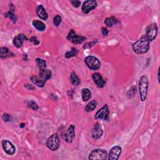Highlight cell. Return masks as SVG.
Instances as JSON below:
<instances>
[{
    "mask_svg": "<svg viewBox=\"0 0 160 160\" xmlns=\"http://www.w3.org/2000/svg\"><path fill=\"white\" fill-rule=\"evenodd\" d=\"M85 62L89 69L92 71L98 70L101 67V63L99 59L93 56L86 57L85 59Z\"/></svg>",
    "mask_w": 160,
    "mask_h": 160,
    "instance_id": "277c9868",
    "label": "cell"
},
{
    "mask_svg": "<svg viewBox=\"0 0 160 160\" xmlns=\"http://www.w3.org/2000/svg\"><path fill=\"white\" fill-rule=\"evenodd\" d=\"M60 140L58 133H54L50 136L47 141V147L53 152L57 151L60 147Z\"/></svg>",
    "mask_w": 160,
    "mask_h": 160,
    "instance_id": "3957f363",
    "label": "cell"
},
{
    "mask_svg": "<svg viewBox=\"0 0 160 160\" xmlns=\"http://www.w3.org/2000/svg\"><path fill=\"white\" fill-rule=\"evenodd\" d=\"M71 3L75 8H79L81 5V1H78V0H72L71 1Z\"/></svg>",
    "mask_w": 160,
    "mask_h": 160,
    "instance_id": "836d02e7",
    "label": "cell"
},
{
    "mask_svg": "<svg viewBox=\"0 0 160 160\" xmlns=\"http://www.w3.org/2000/svg\"><path fill=\"white\" fill-rule=\"evenodd\" d=\"M67 39L70 41L73 44H78L84 42L86 39V38L83 36L77 35L74 30H71L67 36Z\"/></svg>",
    "mask_w": 160,
    "mask_h": 160,
    "instance_id": "9c48e42d",
    "label": "cell"
},
{
    "mask_svg": "<svg viewBox=\"0 0 160 160\" xmlns=\"http://www.w3.org/2000/svg\"><path fill=\"white\" fill-rule=\"evenodd\" d=\"M51 76H52V72L49 70L46 69L43 71H40L38 77L39 78V79L43 82V83L45 84L46 82L51 78Z\"/></svg>",
    "mask_w": 160,
    "mask_h": 160,
    "instance_id": "2e32d148",
    "label": "cell"
},
{
    "mask_svg": "<svg viewBox=\"0 0 160 160\" xmlns=\"http://www.w3.org/2000/svg\"><path fill=\"white\" fill-rule=\"evenodd\" d=\"M158 82H159V68L158 69Z\"/></svg>",
    "mask_w": 160,
    "mask_h": 160,
    "instance_id": "ab89813d",
    "label": "cell"
},
{
    "mask_svg": "<svg viewBox=\"0 0 160 160\" xmlns=\"http://www.w3.org/2000/svg\"><path fill=\"white\" fill-rule=\"evenodd\" d=\"M29 41L31 43H33L35 45H38L39 44V41L37 37H35V36H33V37H31Z\"/></svg>",
    "mask_w": 160,
    "mask_h": 160,
    "instance_id": "d6a6232c",
    "label": "cell"
},
{
    "mask_svg": "<svg viewBox=\"0 0 160 160\" xmlns=\"http://www.w3.org/2000/svg\"><path fill=\"white\" fill-rule=\"evenodd\" d=\"M25 87L26 89H28L29 90H33L35 89V86L33 85H30V84H26V85H25Z\"/></svg>",
    "mask_w": 160,
    "mask_h": 160,
    "instance_id": "e575fe53",
    "label": "cell"
},
{
    "mask_svg": "<svg viewBox=\"0 0 160 160\" xmlns=\"http://www.w3.org/2000/svg\"><path fill=\"white\" fill-rule=\"evenodd\" d=\"M36 62L40 71H43L47 69V62L44 59L40 58H36Z\"/></svg>",
    "mask_w": 160,
    "mask_h": 160,
    "instance_id": "d4e9b609",
    "label": "cell"
},
{
    "mask_svg": "<svg viewBox=\"0 0 160 160\" xmlns=\"http://www.w3.org/2000/svg\"><path fill=\"white\" fill-rule=\"evenodd\" d=\"M96 44V42L95 41H94V42H88V43H86L84 45L83 48L84 49H88V48H90L91 47H93L94 45H95Z\"/></svg>",
    "mask_w": 160,
    "mask_h": 160,
    "instance_id": "1f68e13d",
    "label": "cell"
},
{
    "mask_svg": "<svg viewBox=\"0 0 160 160\" xmlns=\"http://www.w3.org/2000/svg\"><path fill=\"white\" fill-rule=\"evenodd\" d=\"M70 81L72 85L75 86H78L81 83V80L76 75L75 72H72L70 75Z\"/></svg>",
    "mask_w": 160,
    "mask_h": 160,
    "instance_id": "603a6c76",
    "label": "cell"
},
{
    "mask_svg": "<svg viewBox=\"0 0 160 160\" xmlns=\"http://www.w3.org/2000/svg\"><path fill=\"white\" fill-rule=\"evenodd\" d=\"M78 53V50L76 48H75V47H72L71 50L70 51H68L66 54H65V58H71L72 57H75L76 56H77Z\"/></svg>",
    "mask_w": 160,
    "mask_h": 160,
    "instance_id": "484cf974",
    "label": "cell"
},
{
    "mask_svg": "<svg viewBox=\"0 0 160 160\" xmlns=\"http://www.w3.org/2000/svg\"><path fill=\"white\" fill-rule=\"evenodd\" d=\"M139 91L140 94V99L141 101H144L146 99L148 93V90L149 87V80L148 77L143 75L141 76L138 83Z\"/></svg>",
    "mask_w": 160,
    "mask_h": 160,
    "instance_id": "7a4b0ae2",
    "label": "cell"
},
{
    "mask_svg": "<svg viewBox=\"0 0 160 160\" xmlns=\"http://www.w3.org/2000/svg\"><path fill=\"white\" fill-rule=\"evenodd\" d=\"M26 40H28V38H27L25 35L21 33L15 36L13 40V43L15 47L17 48H20L23 47L24 42Z\"/></svg>",
    "mask_w": 160,
    "mask_h": 160,
    "instance_id": "9a60e30c",
    "label": "cell"
},
{
    "mask_svg": "<svg viewBox=\"0 0 160 160\" xmlns=\"http://www.w3.org/2000/svg\"><path fill=\"white\" fill-rule=\"evenodd\" d=\"M20 128H23L25 127V123H21V124H20Z\"/></svg>",
    "mask_w": 160,
    "mask_h": 160,
    "instance_id": "f35d334b",
    "label": "cell"
},
{
    "mask_svg": "<svg viewBox=\"0 0 160 160\" xmlns=\"http://www.w3.org/2000/svg\"><path fill=\"white\" fill-rule=\"evenodd\" d=\"M158 31V26L156 23H152L146 28V36L150 42L156 39Z\"/></svg>",
    "mask_w": 160,
    "mask_h": 160,
    "instance_id": "5b68a950",
    "label": "cell"
},
{
    "mask_svg": "<svg viewBox=\"0 0 160 160\" xmlns=\"http://www.w3.org/2000/svg\"><path fill=\"white\" fill-rule=\"evenodd\" d=\"M62 22V18L59 15H56L53 18V24L54 25L58 27L59 26Z\"/></svg>",
    "mask_w": 160,
    "mask_h": 160,
    "instance_id": "f1b7e54d",
    "label": "cell"
},
{
    "mask_svg": "<svg viewBox=\"0 0 160 160\" xmlns=\"http://www.w3.org/2000/svg\"><path fill=\"white\" fill-rule=\"evenodd\" d=\"M150 48V42L145 35L133 43L132 46L133 51L137 54H143L147 53Z\"/></svg>",
    "mask_w": 160,
    "mask_h": 160,
    "instance_id": "6da1fadb",
    "label": "cell"
},
{
    "mask_svg": "<svg viewBox=\"0 0 160 160\" xmlns=\"http://www.w3.org/2000/svg\"><path fill=\"white\" fill-rule=\"evenodd\" d=\"M36 15L38 16V18H39L41 20H47L48 18V15L46 11L45 8L42 5V4H40V5H38L36 8Z\"/></svg>",
    "mask_w": 160,
    "mask_h": 160,
    "instance_id": "e0dca14e",
    "label": "cell"
},
{
    "mask_svg": "<svg viewBox=\"0 0 160 160\" xmlns=\"http://www.w3.org/2000/svg\"><path fill=\"white\" fill-rule=\"evenodd\" d=\"M104 133L103 130L100 123H97L94 125L92 129V137L94 140H99L101 138Z\"/></svg>",
    "mask_w": 160,
    "mask_h": 160,
    "instance_id": "7c38bea8",
    "label": "cell"
},
{
    "mask_svg": "<svg viewBox=\"0 0 160 160\" xmlns=\"http://www.w3.org/2000/svg\"><path fill=\"white\" fill-rule=\"evenodd\" d=\"M92 78L95 85L98 88H103L106 85V81L99 73H95L92 75Z\"/></svg>",
    "mask_w": 160,
    "mask_h": 160,
    "instance_id": "5bb4252c",
    "label": "cell"
},
{
    "mask_svg": "<svg viewBox=\"0 0 160 160\" xmlns=\"http://www.w3.org/2000/svg\"><path fill=\"white\" fill-rule=\"evenodd\" d=\"M136 86H132L129 89V90L127 92V97L129 99L134 97L135 95L136 94Z\"/></svg>",
    "mask_w": 160,
    "mask_h": 160,
    "instance_id": "83f0119b",
    "label": "cell"
},
{
    "mask_svg": "<svg viewBox=\"0 0 160 160\" xmlns=\"http://www.w3.org/2000/svg\"><path fill=\"white\" fill-rule=\"evenodd\" d=\"M28 106L33 109V110L34 111H37L38 109H39V107H38V104L36 103L35 101H33V100H32V101H30L28 102Z\"/></svg>",
    "mask_w": 160,
    "mask_h": 160,
    "instance_id": "f546056e",
    "label": "cell"
},
{
    "mask_svg": "<svg viewBox=\"0 0 160 160\" xmlns=\"http://www.w3.org/2000/svg\"><path fill=\"white\" fill-rule=\"evenodd\" d=\"M108 158V153L106 150L103 149H94L89 155V159L91 160H101L106 159Z\"/></svg>",
    "mask_w": 160,
    "mask_h": 160,
    "instance_id": "8992f818",
    "label": "cell"
},
{
    "mask_svg": "<svg viewBox=\"0 0 160 160\" xmlns=\"http://www.w3.org/2000/svg\"><path fill=\"white\" fill-rule=\"evenodd\" d=\"M2 119H3V120L4 121L9 122V121H11L12 116L10 115H9V114H8V113H4V115H3V116H2Z\"/></svg>",
    "mask_w": 160,
    "mask_h": 160,
    "instance_id": "4dcf8cb0",
    "label": "cell"
},
{
    "mask_svg": "<svg viewBox=\"0 0 160 160\" xmlns=\"http://www.w3.org/2000/svg\"><path fill=\"white\" fill-rule=\"evenodd\" d=\"M73 93H74V91H73V90H71L68 91V97H69L70 98H72L73 96Z\"/></svg>",
    "mask_w": 160,
    "mask_h": 160,
    "instance_id": "8d00e7d4",
    "label": "cell"
},
{
    "mask_svg": "<svg viewBox=\"0 0 160 160\" xmlns=\"http://www.w3.org/2000/svg\"><path fill=\"white\" fill-rule=\"evenodd\" d=\"M94 118L96 120H101L107 121L109 120V110L108 104H104L101 109H99L96 113Z\"/></svg>",
    "mask_w": 160,
    "mask_h": 160,
    "instance_id": "ba28073f",
    "label": "cell"
},
{
    "mask_svg": "<svg viewBox=\"0 0 160 160\" xmlns=\"http://www.w3.org/2000/svg\"><path fill=\"white\" fill-rule=\"evenodd\" d=\"M97 7V2L94 0H88L83 3L81 6V10L84 14H88Z\"/></svg>",
    "mask_w": 160,
    "mask_h": 160,
    "instance_id": "30bf717a",
    "label": "cell"
},
{
    "mask_svg": "<svg viewBox=\"0 0 160 160\" xmlns=\"http://www.w3.org/2000/svg\"><path fill=\"white\" fill-rule=\"evenodd\" d=\"M23 60H28V56H27L26 54H24L23 55Z\"/></svg>",
    "mask_w": 160,
    "mask_h": 160,
    "instance_id": "74e56055",
    "label": "cell"
},
{
    "mask_svg": "<svg viewBox=\"0 0 160 160\" xmlns=\"http://www.w3.org/2000/svg\"><path fill=\"white\" fill-rule=\"evenodd\" d=\"M6 18H10V19L13 21V23H16V20H17V17L15 14V11H11L10 10L7 13H6L5 15H4Z\"/></svg>",
    "mask_w": 160,
    "mask_h": 160,
    "instance_id": "4316f807",
    "label": "cell"
},
{
    "mask_svg": "<svg viewBox=\"0 0 160 160\" xmlns=\"http://www.w3.org/2000/svg\"><path fill=\"white\" fill-rule=\"evenodd\" d=\"M118 23V20L115 17L112 16L110 18H107L104 20V24L109 28H111L113 26L116 25Z\"/></svg>",
    "mask_w": 160,
    "mask_h": 160,
    "instance_id": "ffe728a7",
    "label": "cell"
},
{
    "mask_svg": "<svg viewBox=\"0 0 160 160\" xmlns=\"http://www.w3.org/2000/svg\"><path fill=\"white\" fill-rule=\"evenodd\" d=\"M101 31H102V34H103V35L104 36H108V30H107V28H104V27H103V28H101Z\"/></svg>",
    "mask_w": 160,
    "mask_h": 160,
    "instance_id": "d590c367",
    "label": "cell"
},
{
    "mask_svg": "<svg viewBox=\"0 0 160 160\" xmlns=\"http://www.w3.org/2000/svg\"><path fill=\"white\" fill-rule=\"evenodd\" d=\"M121 153V148L120 146H115L110 149L108 154V160H116L120 157Z\"/></svg>",
    "mask_w": 160,
    "mask_h": 160,
    "instance_id": "8fae6325",
    "label": "cell"
},
{
    "mask_svg": "<svg viewBox=\"0 0 160 160\" xmlns=\"http://www.w3.org/2000/svg\"><path fill=\"white\" fill-rule=\"evenodd\" d=\"M32 25H33L34 28L39 31H44L46 29V25L43 22L39 20H33L32 22Z\"/></svg>",
    "mask_w": 160,
    "mask_h": 160,
    "instance_id": "d6986e66",
    "label": "cell"
},
{
    "mask_svg": "<svg viewBox=\"0 0 160 160\" xmlns=\"http://www.w3.org/2000/svg\"><path fill=\"white\" fill-rule=\"evenodd\" d=\"M97 106V102L96 100H92L88 104L86 105V106L85 108V110L86 112H91L94 110V109Z\"/></svg>",
    "mask_w": 160,
    "mask_h": 160,
    "instance_id": "7402d4cb",
    "label": "cell"
},
{
    "mask_svg": "<svg viewBox=\"0 0 160 160\" xmlns=\"http://www.w3.org/2000/svg\"><path fill=\"white\" fill-rule=\"evenodd\" d=\"M30 80H31V81L32 82V83H33L34 85L38 86V87L43 88L45 84L44 83H43V82L39 79V78L38 76H32L30 78Z\"/></svg>",
    "mask_w": 160,
    "mask_h": 160,
    "instance_id": "cb8c5ba5",
    "label": "cell"
},
{
    "mask_svg": "<svg viewBox=\"0 0 160 160\" xmlns=\"http://www.w3.org/2000/svg\"><path fill=\"white\" fill-rule=\"evenodd\" d=\"M62 137L68 143L71 144L75 138V126L71 125L62 134Z\"/></svg>",
    "mask_w": 160,
    "mask_h": 160,
    "instance_id": "52a82bcc",
    "label": "cell"
},
{
    "mask_svg": "<svg viewBox=\"0 0 160 160\" xmlns=\"http://www.w3.org/2000/svg\"><path fill=\"white\" fill-rule=\"evenodd\" d=\"M14 56V54L11 52L7 47H1L0 48V57L2 59H5Z\"/></svg>",
    "mask_w": 160,
    "mask_h": 160,
    "instance_id": "ac0fdd59",
    "label": "cell"
},
{
    "mask_svg": "<svg viewBox=\"0 0 160 160\" xmlns=\"http://www.w3.org/2000/svg\"><path fill=\"white\" fill-rule=\"evenodd\" d=\"M2 146L5 153L8 155H13L16 152V148L11 142L8 140H3L2 141Z\"/></svg>",
    "mask_w": 160,
    "mask_h": 160,
    "instance_id": "4fadbf2b",
    "label": "cell"
},
{
    "mask_svg": "<svg viewBox=\"0 0 160 160\" xmlns=\"http://www.w3.org/2000/svg\"><path fill=\"white\" fill-rule=\"evenodd\" d=\"M82 99L84 101H87L91 97V92L88 88H83L81 91Z\"/></svg>",
    "mask_w": 160,
    "mask_h": 160,
    "instance_id": "44dd1931",
    "label": "cell"
}]
</instances>
